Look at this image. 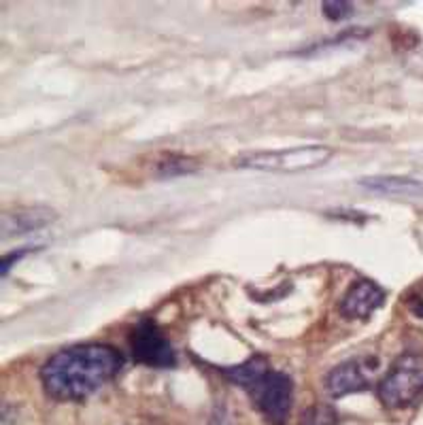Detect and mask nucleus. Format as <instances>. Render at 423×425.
I'll return each mask as SVG.
<instances>
[{
	"label": "nucleus",
	"mask_w": 423,
	"mask_h": 425,
	"mask_svg": "<svg viewBox=\"0 0 423 425\" xmlns=\"http://www.w3.org/2000/svg\"><path fill=\"white\" fill-rule=\"evenodd\" d=\"M366 387H368V381L358 362H345L332 368L326 377V392L332 398H345L349 394L364 392Z\"/></svg>",
	"instance_id": "obj_8"
},
{
	"label": "nucleus",
	"mask_w": 423,
	"mask_h": 425,
	"mask_svg": "<svg viewBox=\"0 0 423 425\" xmlns=\"http://www.w3.org/2000/svg\"><path fill=\"white\" fill-rule=\"evenodd\" d=\"M385 302V292L370 279H358L341 300V315L345 319H368Z\"/></svg>",
	"instance_id": "obj_6"
},
{
	"label": "nucleus",
	"mask_w": 423,
	"mask_h": 425,
	"mask_svg": "<svg viewBox=\"0 0 423 425\" xmlns=\"http://www.w3.org/2000/svg\"><path fill=\"white\" fill-rule=\"evenodd\" d=\"M209 425H232V419H230V413L224 404L215 407L213 415H211V421Z\"/></svg>",
	"instance_id": "obj_15"
},
{
	"label": "nucleus",
	"mask_w": 423,
	"mask_h": 425,
	"mask_svg": "<svg viewBox=\"0 0 423 425\" xmlns=\"http://www.w3.org/2000/svg\"><path fill=\"white\" fill-rule=\"evenodd\" d=\"M30 251H32V249L28 247V249H19V251H15V253H9V255H4V258H2V264H0V272H2V277L9 272V268H11V266H13L17 260H21V258H23V255H28Z\"/></svg>",
	"instance_id": "obj_14"
},
{
	"label": "nucleus",
	"mask_w": 423,
	"mask_h": 425,
	"mask_svg": "<svg viewBox=\"0 0 423 425\" xmlns=\"http://www.w3.org/2000/svg\"><path fill=\"white\" fill-rule=\"evenodd\" d=\"M409 309L413 311V315L423 317V298H415V300H411V302H409Z\"/></svg>",
	"instance_id": "obj_16"
},
{
	"label": "nucleus",
	"mask_w": 423,
	"mask_h": 425,
	"mask_svg": "<svg viewBox=\"0 0 423 425\" xmlns=\"http://www.w3.org/2000/svg\"><path fill=\"white\" fill-rule=\"evenodd\" d=\"M130 351L136 364L149 368H172L177 364L170 341L151 319H143L130 334Z\"/></svg>",
	"instance_id": "obj_5"
},
{
	"label": "nucleus",
	"mask_w": 423,
	"mask_h": 425,
	"mask_svg": "<svg viewBox=\"0 0 423 425\" xmlns=\"http://www.w3.org/2000/svg\"><path fill=\"white\" fill-rule=\"evenodd\" d=\"M322 11L330 21H343L353 13V4L345 0H326L322 4Z\"/></svg>",
	"instance_id": "obj_12"
},
{
	"label": "nucleus",
	"mask_w": 423,
	"mask_h": 425,
	"mask_svg": "<svg viewBox=\"0 0 423 425\" xmlns=\"http://www.w3.org/2000/svg\"><path fill=\"white\" fill-rule=\"evenodd\" d=\"M334 151L326 145H307L281 151H253L234 160L238 168H253L266 172H304L324 166Z\"/></svg>",
	"instance_id": "obj_3"
},
{
	"label": "nucleus",
	"mask_w": 423,
	"mask_h": 425,
	"mask_svg": "<svg viewBox=\"0 0 423 425\" xmlns=\"http://www.w3.org/2000/svg\"><path fill=\"white\" fill-rule=\"evenodd\" d=\"M370 192L388 196H422L423 183L409 177H366L360 181Z\"/></svg>",
	"instance_id": "obj_9"
},
{
	"label": "nucleus",
	"mask_w": 423,
	"mask_h": 425,
	"mask_svg": "<svg viewBox=\"0 0 423 425\" xmlns=\"http://www.w3.org/2000/svg\"><path fill=\"white\" fill-rule=\"evenodd\" d=\"M334 424V413L330 411V409H326V407H315V409H311L307 415H304V419H302V424L300 425H332Z\"/></svg>",
	"instance_id": "obj_13"
},
{
	"label": "nucleus",
	"mask_w": 423,
	"mask_h": 425,
	"mask_svg": "<svg viewBox=\"0 0 423 425\" xmlns=\"http://www.w3.org/2000/svg\"><path fill=\"white\" fill-rule=\"evenodd\" d=\"M123 366L117 349L102 343L66 347L51 355L40 372L45 394L57 402H81L102 390Z\"/></svg>",
	"instance_id": "obj_1"
},
{
	"label": "nucleus",
	"mask_w": 423,
	"mask_h": 425,
	"mask_svg": "<svg viewBox=\"0 0 423 425\" xmlns=\"http://www.w3.org/2000/svg\"><path fill=\"white\" fill-rule=\"evenodd\" d=\"M258 409L273 425H283L290 419L294 404V383L285 372H266L251 390Z\"/></svg>",
	"instance_id": "obj_4"
},
{
	"label": "nucleus",
	"mask_w": 423,
	"mask_h": 425,
	"mask_svg": "<svg viewBox=\"0 0 423 425\" xmlns=\"http://www.w3.org/2000/svg\"><path fill=\"white\" fill-rule=\"evenodd\" d=\"M57 219V213L49 206H28L2 213V238L21 236L51 226Z\"/></svg>",
	"instance_id": "obj_7"
},
{
	"label": "nucleus",
	"mask_w": 423,
	"mask_h": 425,
	"mask_svg": "<svg viewBox=\"0 0 423 425\" xmlns=\"http://www.w3.org/2000/svg\"><path fill=\"white\" fill-rule=\"evenodd\" d=\"M221 372L238 387L243 390H251L266 372H270V366H268V360L262 358V355H253L249 358L247 362L238 364V366H230V368H221Z\"/></svg>",
	"instance_id": "obj_10"
},
{
	"label": "nucleus",
	"mask_w": 423,
	"mask_h": 425,
	"mask_svg": "<svg viewBox=\"0 0 423 425\" xmlns=\"http://www.w3.org/2000/svg\"><path fill=\"white\" fill-rule=\"evenodd\" d=\"M200 168V162L196 158H189V155H166L158 168H155V175L160 179H175V177H183V175H192Z\"/></svg>",
	"instance_id": "obj_11"
},
{
	"label": "nucleus",
	"mask_w": 423,
	"mask_h": 425,
	"mask_svg": "<svg viewBox=\"0 0 423 425\" xmlns=\"http://www.w3.org/2000/svg\"><path fill=\"white\" fill-rule=\"evenodd\" d=\"M379 400L392 411L409 409L423 396V358L417 353L400 355L377 387Z\"/></svg>",
	"instance_id": "obj_2"
},
{
	"label": "nucleus",
	"mask_w": 423,
	"mask_h": 425,
	"mask_svg": "<svg viewBox=\"0 0 423 425\" xmlns=\"http://www.w3.org/2000/svg\"><path fill=\"white\" fill-rule=\"evenodd\" d=\"M11 417L15 419V409H9V404L2 402V425H9Z\"/></svg>",
	"instance_id": "obj_17"
}]
</instances>
